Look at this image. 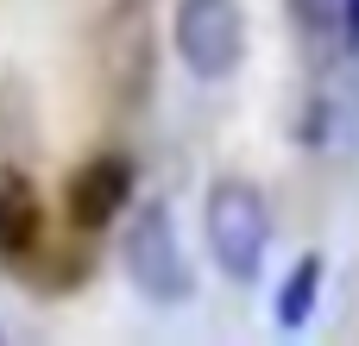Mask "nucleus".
Wrapping results in <instances>:
<instances>
[{
  "label": "nucleus",
  "instance_id": "39448f33",
  "mask_svg": "<svg viewBox=\"0 0 359 346\" xmlns=\"http://www.w3.org/2000/svg\"><path fill=\"white\" fill-rule=\"evenodd\" d=\"M38 233H44V214H38L32 183L25 177H0V258L38 252Z\"/></svg>",
  "mask_w": 359,
  "mask_h": 346
},
{
  "label": "nucleus",
  "instance_id": "423d86ee",
  "mask_svg": "<svg viewBox=\"0 0 359 346\" xmlns=\"http://www.w3.org/2000/svg\"><path fill=\"white\" fill-rule=\"evenodd\" d=\"M322 277H328L322 252H309V258L290 265V277L278 284V328H284V334L309 328V315H316V303H322Z\"/></svg>",
  "mask_w": 359,
  "mask_h": 346
},
{
  "label": "nucleus",
  "instance_id": "f03ea898",
  "mask_svg": "<svg viewBox=\"0 0 359 346\" xmlns=\"http://www.w3.org/2000/svg\"><path fill=\"white\" fill-rule=\"evenodd\" d=\"M120 265L133 277V290L158 309H183L196 296V271H189V252L177 240V214L164 202H145L126 233H120Z\"/></svg>",
  "mask_w": 359,
  "mask_h": 346
},
{
  "label": "nucleus",
  "instance_id": "0eeeda50",
  "mask_svg": "<svg viewBox=\"0 0 359 346\" xmlns=\"http://www.w3.org/2000/svg\"><path fill=\"white\" fill-rule=\"evenodd\" d=\"M334 44L359 57V0H334Z\"/></svg>",
  "mask_w": 359,
  "mask_h": 346
},
{
  "label": "nucleus",
  "instance_id": "20e7f679",
  "mask_svg": "<svg viewBox=\"0 0 359 346\" xmlns=\"http://www.w3.org/2000/svg\"><path fill=\"white\" fill-rule=\"evenodd\" d=\"M126 202H133V158H120V151L88 158V164L63 183V214H69V227H82V233L114 227V221L126 214Z\"/></svg>",
  "mask_w": 359,
  "mask_h": 346
},
{
  "label": "nucleus",
  "instance_id": "f257e3e1",
  "mask_svg": "<svg viewBox=\"0 0 359 346\" xmlns=\"http://www.w3.org/2000/svg\"><path fill=\"white\" fill-rule=\"evenodd\" d=\"M202 233H208V258L227 284H259L265 252H271V214H265V195L246 177H221L208 189Z\"/></svg>",
  "mask_w": 359,
  "mask_h": 346
},
{
  "label": "nucleus",
  "instance_id": "7ed1b4c3",
  "mask_svg": "<svg viewBox=\"0 0 359 346\" xmlns=\"http://www.w3.org/2000/svg\"><path fill=\"white\" fill-rule=\"evenodd\" d=\"M170 44L196 82H227L246 57V13L240 0H177Z\"/></svg>",
  "mask_w": 359,
  "mask_h": 346
}]
</instances>
